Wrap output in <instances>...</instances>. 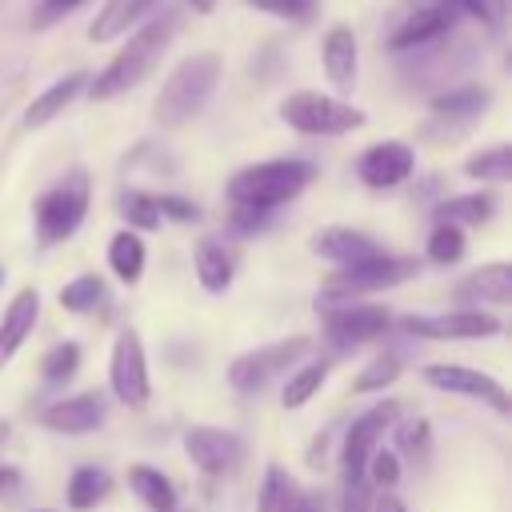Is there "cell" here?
<instances>
[{"instance_id":"6da1fadb","label":"cell","mask_w":512,"mask_h":512,"mask_svg":"<svg viewBox=\"0 0 512 512\" xmlns=\"http://www.w3.org/2000/svg\"><path fill=\"white\" fill-rule=\"evenodd\" d=\"M172 32H176V16H172V12H160V16H152L148 24H140V28L132 32L128 48H120V52L108 60V68L96 72V80L88 84V96H92V100H112V96L136 88V84L156 68V60L164 56Z\"/></svg>"},{"instance_id":"7a4b0ae2","label":"cell","mask_w":512,"mask_h":512,"mask_svg":"<svg viewBox=\"0 0 512 512\" xmlns=\"http://www.w3.org/2000/svg\"><path fill=\"white\" fill-rule=\"evenodd\" d=\"M220 68H224V64H220L216 52H192V56H184V60L168 72L164 88L156 92V104H152L156 124H160V128H180V124H188L192 116H200L204 104H208L212 92H216Z\"/></svg>"},{"instance_id":"3957f363","label":"cell","mask_w":512,"mask_h":512,"mask_svg":"<svg viewBox=\"0 0 512 512\" xmlns=\"http://www.w3.org/2000/svg\"><path fill=\"white\" fill-rule=\"evenodd\" d=\"M316 168L308 160H260L240 168L228 180V200L236 208H252V212H272L288 200H296L308 184H312Z\"/></svg>"},{"instance_id":"277c9868","label":"cell","mask_w":512,"mask_h":512,"mask_svg":"<svg viewBox=\"0 0 512 512\" xmlns=\"http://www.w3.org/2000/svg\"><path fill=\"white\" fill-rule=\"evenodd\" d=\"M280 120L304 136H344L352 128L364 124V112L328 96V92H312V88H300V92H288L280 100Z\"/></svg>"},{"instance_id":"5b68a950","label":"cell","mask_w":512,"mask_h":512,"mask_svg":"<svg viewBox=\"0 0 512 512\" xmlns=\"http://www.w3.org/2000/svg\"><path fill=\"white\" fill-rule=\"evenodd\" d=\"M88 212V172L72 168L64 180H56L40 200H36V236L44 248L68 240Z\"/></svg>"},{"instance_id":"8992f818","label":"cell","mask_w":512,"mask_h":512,"mask_svg":"<svg viewBox=\"0 0 512 512\" xmlns=\"http://www.w3.org/2000/svg\"><path fill=\"white\" fill-rule=\"evenodd\" d=\"M308 352H312V336H288V340H276V344H260V348H252V352H244L228 364V384L236 392H260L272 376L288 372Z\"/></svg>"},{"instance_id":"52a82bcc","label":"cell","mask_w":512,"mask_h":512,"mask_svg":"<svg viewBox=\"0 0 512 512\" xmlns=\"http://www.w3.org/2000/svg\"><path fill=\"white\" fill-rule=\"evenodd\" d=\"M416 276V260H404V256H376L368 264H352V268H340L328 284H324V300H352V296H364V292H380V288H392V284H404Z\"/></svg>"},{"instance_id":"ba28073f","label":"cell","mask_w":512,"mask_h":512,"mask_svg":"<svg viewBox=\"0 0 512 512\" xmlns=\"http://www.w3.org/2000/svg\"><path fill=\"white\" fill-rule=\"evenodd\" d=\"M396 412H400V408H396V400H380V404H372L368 412H360V416L352 420V428L344 432V448H340L344 484L364 480V468H368L372 452L380 448L384 432L396 424Z\"/></svg>"},{"instance_id":"9c48e42d","label":"cell","mask_w":512,"mask_h":512,"mask_svg":"<svg viewBox=\"0 0 512 512\" xmlns=\"http://www.w3.org/2000/svg\"><path fill=\"white\" fill-rule=\"evenodd\" d=\"M320 320H324V336L336 348H352L364 340H376L388 332L392 316L376 304H352V300H324L320 304Z\"/></svg>"},{"instance_id":"30bf717a","label":"cell","mask_w":512,"mask_h":512,"mask_svg":"<svg viewBox=\"0 0 512 512\" xmlns=\"http://www.w3.org/2000/svg\"><path fill=\"white\" fill-rule=\"evenodd\" d=\"M400 328L408 336H424V340H488L500 332V320L480 308H456V312H440V316H404Z\"/></svg>"},{"instance_id":"8fae6325","label":"cell","mask_w":512,"mask_h":512,"mask_svg":"<svg viewBox=\"0 0 512 512\" xmlns=\"http://www.w3.org/2000/svg\"><path fill=\"white\" fill-rule=\"evenodd\" d=\"M108 384H112L116 400H124L128 408L148 404V360H144V344L136 332L116 336L112 360H108Z\"/></svg>"},{"instance_id":"7c38bea8","label":"cell","mask_w":512,"mask_h":512,"mask_svg":"<svg viewBox=\"0 0 512 512\" xmlns=\"http://www.w3.org/2000/svg\"><path fill=\"white\" fill-rule=\"evenodd\" d=\"M184 452H188V460H192L204 476H224V472H232V468L240 464L244 444H240V436L228 432V428L192 424V428L184 432Z\"/></svg>"},{"instance_id":"4fadbf2b","label":"cell","mask_w":512,"mask_h":512,"mask_svg":"<svg viewBox=\"0 0 512 512\" xmlns=\"http://www.w3.org/2000/svg\"><path fill=\"white\" fill-rule=\"evenodd\" d=\"M424 380H428L432 388H440V392L472 396V400H480V404H488V408H496V412H508V408H512L504 384L492 380V376L480 372V368H464V364H428V368H424Z\"/></svg>"},{"instance_id":"5bb4252c","label":"cell","mask_w":512,"mask_h":512,"mask_svg":"<svg viewBox=\"0 0 512 512\" xmlns=\"http://www.w3.org/2000/svg\"><path fill=\"white\" fill-rule=\"evenodd\" d=\"M412 164H416V152L404 140H384V144H372L360 156L356 172L368 188H396L412 176Z\"/></svg>"},{"instance_id":"9a60e30c","label":"cell","mask_w":512,"mask_h":512,"mask_svg":"<svg viewBox=\"0 0 512 512\" xmlns=\"http://www.w3.org/2000/svg\"><path fill=\"white\" fill-rule=\"evenodd\" d=\"M312 252L340 264V268H352V264H368L376 256H384V248L368 236V232H356V228H344V224H328L312 236Z\"/></svg>"},{"instance_id":"2e32d148","label":"cell","mask_w":512,"mask_h":512,"mask_svg":"<svg viewBox=\"0 0 512 512\" xmlns=\"http://www.w3.org/2000/svg\"><path fill=\"white\" fill-rule=\"evenodd\" d=\"M40 420L52 432L84 436V432H92L104 420V400H100V392H80V396H68V400H52Z\"/></svg>"},{"instance_id":"e0dca14e","label":"cell","mask_w":512,"mask_h":512,"mask_svg":"<svg viewBox=\"0 0 512 512\" xmlns=\"http://www.w3.org/2000/svg\"><path fill=\"white\" fill-rule=\"evenodd\" d=\"M456 24V8L452 4H444V0H436L432 8H420V12H412L396 32H392V52H408V48H424V44H432V40H440L448 28Z\"/></svg>"},{"instance_id":"ac0fdd59","label":"cell","mask_w":512,"mask_h":512,"mask_svg":"<svg viewBox=\"0 0 512 512\" xmlns=\"http://www.w3.org/2000/svg\"><path fill=\"white\" fill-rule=\"evenodd\" d=\"M320 60H324V76H328V80H332L340 92H352V88H356L360 52H356V32H352L348 24L328 28L324 48H320Z\"/></svg>"},{"instance_id":"d6986e66","label":"cell","mask_w":512,"mask_h":512,"mask_svg":"<svg viewBox=\"0 0 512 512\" xmlns=\"http://www.w3.org/2000/svg\"><path fill=\"white\" fill-rule=\"evenodd\" d=\"M36 316H40V292L36 288H20L8 304V312L0 316V368L20 352V344L32 336L36 328Z\"/></svg>"},{"instance_id":"ffe728a7","label":"cell","mask_w":512,"mask_h":512,"mask_svg":"<svg viewBox=\"0 0 512 512\" xmlns=\"http://www.w3.org/2000/svg\"><path fill=\"white\" fill-rule=\"evenodd\" d=\"M456 300L460 304H508L512 300V264H504V260L480 264L476 272H468L456 284Z\"/></svg>"},{"instance_id":"44dd1931","label":"cell","mask_w":512,"mask_h":512,"mask_svg":"<svg viewBox=\"0 0 512 512\" xmlns=\"http://www.w3.org/2000/svg\"><path fill=\"white\" fill-rule=\"evenodd\" d=\"M152 8H156V0H108L96 12V20L88 24V40L92 44H108V40L124 36L128 28H136L140 16H148Z\"/></svg>"},{"instance_id":"7402d4cb","label":"cell","mask_w":512,"mask_h":512,"mask_svg":"<svg viewBox=\"0 0 512 512\" xmlns=\"http://www.w3.org/2000/svg\"><path fill=\"white\" fill-rule=\"evenodd\" d=\"M80 88H88V76H84V72H72V76H64V80L48 84V88L28 104V112H24V128H44L48 120H56V116L80 96Z\"/></svg>"},{"instance_id":"603a6c76","label":"cell","mask_w":512,"mask_h":512,"mask_svg":"<svg viewBox=\"0 0 512 512\" xmlns=\"http://www.w3.org/2000/svg\"><path fill=\"white\" fill-rule=\"evenodd\" d=\"M488 100H492V92H488V88H480V84H460V88L440 92V96L432 100V112H436L440 120H460V124H472L476 116H484Z\"/></svg>"},{"instance_id":"cb8c5ba5","label":"cell","mask_w":512,"mask_h":512,"mask_svg":"<svg viewBox=\"0 0 512 512\" xmlns=\"http://www.w3.org/2000/svg\"><path fill=\"white\" fill-rule=\"evenodd\" d=\"M128 488L140 496V504H148L152 512H172L176 508V488L172 480L152 468V464H132L128 468Z\"/></svg>"},{"instance_id":"d4e9b609","label":"cell","mask_w":512,"mask_h":512,"mask_svg":"<svg viewBox=\"0 0 512 512\" xmlns=\"http://www.w3.org/2000/svg\"><path fill=\"white\" fill-rule=\"evenodd\" d=\"M496 212V196L492 192H472V196H452L436 208V224H452V228H464V224H484L492 220Z\"/></svg>"},{"instance_id":"484cf974","label":"cell","mask_w":512,"mask_h":512,"mask_svg":"<svg viewBox=\"0 0 512 512\" xmlns=\"http://www.w3.org/2000/svg\"><path fill=\"white\" fill-rule=\"evenodd\" d=\"M300 484L280 468V464H268L264 468V480H260V500H256V508L260 512H292L296 504H300Z\"/></svg>"},{"instance_id":"4316f807","label":"cell","mask_w":512,"mask_h":512,"mask_svg":"<svg viewBox=\"0 0 512 512\" xmlns=\"http://www.w3.org/2000/svg\"><path fill=\"white\" fill-rule=\"evenodd\" d=\"M196 280L208 292H224L232 284V256L224 252V244H216V240L196 244Z\"/></svg>"},{"instance_id":"83f0119b","label":"cell","mask_w":512,"mask_h":512,"mask_svg":"<svg viewBox=\"0 0 512 512\" xmlns=\"http://www.w3.org/2000/svg\"><path fill=\"white\" fill-rule=\"evenodd\" d=\"M108 268L124 280V284H136L140 272H144V240L136 232H116L112 244H108Z\"/></svg>"},{"instance_id":"f1b7e54d","label":"cell","mask_w":512,"mask_h":512,"mask_svg":"<svg viewBox=\"0 0 512 512\" xmlns=\"http://www.w3.org/2000/svg\"><path fill=\"white\" fill-rule=\"evenodd\" d=\"M108 472L104 468H92V464H84V468H76L72 472V480H68V504L76 508V512H88V508H96L104 496H108Z\"/></svg>"},{"instance_id":"f546056e","label":"cell","mask_w":512,"mask_h":512,"mask_svg":"<svg viewBox=\"0 0 512 512\" xmlns=\"http://www.w3.org/2000/svg\"><path fill=\"white\" fill-rule=\"evenodd\" d=\"M116 204H120L116 212L128 220V232H132V228L152 232V228L160 224V208H156V196H152V192L128 188V192H120V200H116Z\"/></svg>"},{"instance_id":"4dcf8cb0","label":"cell","mask_w":512,"mask_h":512,"mask_svg":"<svg viewBox=\"0 0 512 512\" xmlns=\"http://www.w3.org/2000/svg\"><path fill=\"white\" fill-rule=\"evenodd\" d=\"M324 380H328V364H324V360L296 368V372L288 376V384H284V408H304V404L320 392Z\"/></svg>"},{"instance_id":"1f68e13d","label":"cell","mask_w":512,"mask_h":512,"mask_svg":"<svg viewBox=\"0 0 512 512\" xmlns=\"http://www.w3.org/2000/svg\"><path fill=\"white\" fill-rule=\"evenodd\" d=\"M464 172H468L472 180H508V176H512V148H508V144H492V148L468 156Z\"/></svg>"},{"instance_id":"d6a6232c","label":"cell","mask_w":512,"mask_h":512,"mask_svg":"<svg viewBox=\"0 0 512 512\" xmlns=\"http://www.w3.org/2000/svg\"><path fill=\"white\" fill-rule=\"evenodd\" d=\"M100 300H104V284H100V276H76V280H68L64 288H60V304L68 308V312H76V316H84V312H96L100 308Z\"/></svg>"},{"instance_id":"836d02e7","label":"cell","mask_w":512,"mask_h":512,"mask_svg":"<svg viewBox=\"0 0 512 512\" xmlns=\"http://www.w3.org/2000/svg\"><path fill=\"white\" fill-rule=\"evenodd\" d=\"M76 368H80V348H76L72 340L52 344V348L44 352V360H40V376H44L48 384H64V380H72Z\"/></svg>"},{"instance_id":"e575fe53","label":"cell","mask_w":512,"mask_h":512,"mask_svg":"<svg viewBox=\"0 0 512 512\" xmlns=\"http://www.w3.org/2000/svg\"><path fill=\"white\" fill-rule=\"evenodd\" d=\"M460 256H464V228L436 224L428 236V260L432 264H456Z\"/></svg>"},{"instance_id":"d590c367","label":"cell","mask_w":512,"mask_h":512,"mask_svg":"<svg viewBox=\"0 0 512 512\" xmlns=\"http://www.w3.org/2000/svg\"><path fill=\"white\" fill-rule=\"evenodd\" d=\"M396 376H400V360H396V356H380V360H372V364L352 380V388H356V392H380V388H388Z\"/></svg>"},{"instance_id":"8d00e7d4","label":"cell","mask_w":512,"mask_h":512,"mask_svg":"<svg viewBox=\"0 0 512 512\" xmlns=\"http://www.w3.org/2000/svg\"><path fill=\"white\" fill-rule=\"evenodd\" d=\"M364 480H372L380 488H392L400 480V456L388 452V448H376L372 460H368V468H364Z\"/></svg>"},{"instance_id":"74e56055","label":"cell","mask_w":512,"mask_h":512,"mask_svg":"<svg viewBox=\"0 0 512 512\" xmlns=\"http://www.w3.org/2000/svg\"><path fill=\"white\" fill-rule=\"evenodd\" d=\"M444 4H452L456 12H468L476 20H484L492 32L504 28V0H444Z\"/></svg>"},{"instance_id":"f35d334b","label":"cell","mask_w":512,"mask_h":512,"mask_svg":"<svg viewBox=\"0 0 512 512\" xmlns=\"http://www.w3.org/2000/svg\"><path fill=\"white\" fill-rule=\"evenodd\" d=\"M244 4L272 12V16H284V20H308L316 12V0H244Z\"/></svg>"},{"instance_id":"ab89813d","label":"cell","mask_w":512,"mask_h":512,"mask_svg":"<svg viewBox=\"0 0 512 512\" xmlns=\"http://www.w3.org/2000/svg\"><path fill=\"white\" fill-rule=\"evenodd\" d=\"M396 444H400L408 456H420V460H424V452H428V420H408V424H400Z\"/></svg>"},{"instance_id":"60d3db41","label":"cell","mask_w":512,"mask_h":512,"mask_svg":"<svg viewBox=\"0 0 512 512\" xmlns=\"http://www.w3.org/2000/svg\"><path fill=\"white\" fill-rule=\"evenodd\" d=\"M156 208H160V220L172 216V220H196L200 208L192 200H180V196H156Z\"/></svg>"},{"instance_id":"b9f144b4","label":"cell","mask_w":512,"mask_h":512,"mask_svg":"<svg viewBox=\"0 0 512 512\" xmlns=\"http://www.w3.org/2000/svg\"><path fill=\"white\" fill-rule=\"evenodd\" d=\"M340 512H372L368 480H352V484H344V504H340Z\"/></svg>"},{"instance_id":"7bdbcfd3","label":"cell","mask_w":512,"mask_h":512,"mask_svg":"<svg viewBox=\"0 0 512 512\" xmlns=\"http://www.w3.org/2000/svg\"><path fill=\"white\" fill-rule=\"evenodd\" d=\"M20 484H24L20 468H12V464H0V500H16V496H20Z\"/></svg>"},{"instance_id":"ee69618b","label":"cell","mask_w":512,"mask_h":512,"mask_svg":"<svg viewBox=\"0 0 512 512\" xmlns=\"http://www.w3.org/2000/svg\"><path fill=\"white\" fill-rule=\"evenodd\" d=\"M76 4H80V0H44V4H40L36 24H52L56 16H64V12H68V8H76Z\"/></svg>"},{"instance_id":"f6af8a7d","label":"cell","mask_w":512,"mask_h":512,"mask_svg":"<svg viewBox=\"0 0 512 512\" xmlns=\"http://www.w3.org/2000/svg\"><path fill=\"white\" fill-rule=\"evenodd\" d=\"M372 512H408L392 492H384V496H372Z\"/></svg>"},{"instance_id":"bcb514c9","label":"cell","mask_w":512,"mask_h":512,"mask_svg":"<svg viewBox=\"0 0 512 512\" xmlns=\"http://www.w3.org/2000/svg\"><path fill=\"white\" fill-rule=\"evenodd\" d=\"M188 4H192L196 12H212V8H216V0H188Z\"/></svg>"},{"instance_id":"7dc6e473","label":"cell","mask_w":512,"mask_h":512,"mask_svg":"<svg viewBox=\"0 0 512 512\" xmlns=\"http://www.w3.org/2000/svg\"><path fill=\"white\" fill-rule=\"evenodd\" d=\"M292 512H316V504H312V500H308V496H300V504H296V508H292Z\"/></svg>"},{"instance_id":"c3c4849f","label":"cell","mask_w":512,"mask_h":512,"mask_svg":"<svg viewBox=\"0 0 512 512\" xmlns=\"http://www.w3.org/2000/svg\"><path fill=\"white\" fill-rule=\"evenodd\" d=\"M8 432H12V424H8V420H0V448L8 444Z\"/></svg>"},{"instance_id":"681fc988","label":"cell","mask_w":512,"mask_h":512,"mask_svg":"<svg viewBox=\"0 0 512 512\" xmlns=\"http://www.w3.org/2000/svg\"><path fill=\"white\" fill-rule=\"evenodd\" d=\"M0 284H4V268H0Z\"/></svg>"},{"instance_id":"f907efd6","label":"cell","mask_w":512,"mask_h":512,"mask_svg":"<svg viewBox=\"0 0 512 512\" xmlns=\"http://www.w3.org/2000/svg\"><path fill=\"white\" fill-rule=\"evenodd\" d=\"M172 512H176V508H172Z\"/></svg>"}]
</instances>
